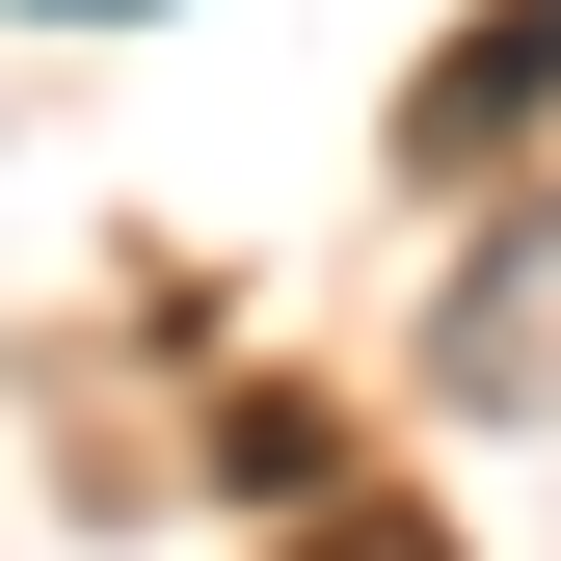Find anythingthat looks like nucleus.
<instances>
[{"label":"nucleus","instance_id":"f257e3e1","mask_svg":"<svg viewBox=\"0 0 561 561\" xmlns=\"http://www.w3.org/2000/svg\"><path fill=\"white\" fill-rule=\"evenodd\" d=\"M535 107H561V0H508L481 54H428V107H401V134H428V161H481V134H535Z\"/></svg>","mask_w":561,"mask_h":561},{"label":"nucleus","instance_id":"f03ea898","mask_svg":"<svg viewBox=\"0 0 561 561\" xmlns=\"http://www.w3.org/2000/svg\"><path fill=\"white\" fill-rule=\"evenodd\" d=\"M295 561H455V535H428V508H321Z\"/></svg>","mask_w":561,"mask_h":561},{"label":"nucleus","instance_id":"7ed1b4c3","mask_svg":"<svg viewBox=\"0 0 561 561\" xmlns=\"http://www.w3.org/2000/svg\"><path fill=\"white\" fill-rule=\"evenodd\" d=\"M54 27H134V0H54Z\"/></svg>","mask_w":561,"mask_h":561}]
</instances>
